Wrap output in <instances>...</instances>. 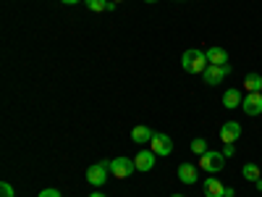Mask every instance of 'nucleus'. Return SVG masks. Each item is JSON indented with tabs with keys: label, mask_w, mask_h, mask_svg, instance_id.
Instances as JSON below:
<instances>
[{
	"label": "nucleus",
	"mask_w": 262,
	"mask_h": 197,
	"mask_svg": "<svg viewBox=\"0 0 262 197\" xmlns=\"http://www.w3.org/2000/svg\"><path fill=\"white\" fill-rule=\"evenodd\" d=\"M207 61H210L212 66H226V63H228V53H226L223 48H217V45H215V48L207 50Z\"/></svg>",
	"instance_id": "obj_14"
},
{
	"label": "nucleus",
	"mask_w": 262,
	"mask_h": 197,
	"mask_svg": "<svg viewBox=\"0 0 262 197\" xmlns=\"http://www.w3.org/2000/svg\"><path fill=\"white\" fill-rule=\"evenodd\" d=\"M37 197H60V192L58 189H42Z\"/></svg>",
	"instance_id": "obj_20"
},
{
	"label": "nucleus",
	"mask_w": 262,
	"mask_h": 197,
	"mask_svg": "<svg viewBox=\"0 0 262 197\" xmlns=\"http://www.w3.org/2000/svg\"><path fill=\"white\" fill-rule=\"evenodd\" d=\"M60 3H66V6H74V3H79V0H60Z\"/></svg>",
	"instance_id": "obj_22"
},
{
	"label": "nucleus",
	"mask_w": 262,
	"mask_h": 197,
	"mask_svg": "<svg viewBox=\"0 0 262 197\" xmlns=\"http://www.w3.org/2000/svg\"><path fill=\"white\" fill-rule=\"evenodd\" d=\"M84 3H86V8L95 11V13H102V11L111 8V0H84Z\"/></svg>",
	"instance_id": "obj_17"
},
{
	"label": "nucleus",
	"mask_w": 262,
	"mask_h": 197,
	"mask_svg": "<svg viewBox=\"0 0 262 197\" xmlns=\"http://www.w3.org/2000/svg\"><path fill=\"white\" fill-rule=\"evenodd\" d=\"M170 197H184V194H170Z\"/></svg>",
	"instance_id": "obj_26"
},
{
	"label": "nucleus",
	"mask_w": 262,
	"mask_h": 197,
	"mask_svg": "<svg viewBox=\"0 0 262 197\" xmlns=\"http://www.w3.org/2000/svg\"><path fill=\"white\" fill-rule=\"evenodd\" d=\"M113 3H121V0H113Z\"/></svg>",
	"instance_id": "obj_27"
},
{
	"label": "nucleus",
	"mask_w": 262,
	"mask_h": 197,
	"mask_svg": "<svg viewBox=\"0 0 262 197\" xmlns=\"http://www.w3.org/2000/svg\"><path fill=\"white\" fill-rule=\"evenodd\" d=\"M207 66H210V61H207V53H202V50H186L181 55V69L189 74H205Z\"/></svg>",
	"instance_id": "obj_1"
},
{
	"label": "nucleus",
	"mask_w": 262,
	"mask_h": 197,
	"mask_svg": "<svg viewBox=\"0 0 262 197\" xmlns=\"http://www.w3.org/2000/svg\"><path fill=\"white\" fill-rule=\"evenodd\" d=\"M111 161H100V163H92L90 168H86V182H90L92 187H102L107 182V173H111Z\"/></svg>",
	"instance_id": "obj_2"
},
{
	"label": "nucleus",
	"mask_w": 262,
	"mask_h": 197,
	"mask_svg": "<svg viewBox=\"0 0 262 197\" xmlns=\"http://www.w3.org/2000/svg\"><path fill=\"white\" fill-rule=\"evenodd\" d=\"M144 3H158V0H144Z\"/></svg>",
	"instance_id": "obj_25"
},
{
	"label": "nucleus",
	"mask_w": 262,
	"mask_h": 197,
	"mask_svg": "<svg viewBox=\"0 0 262 197\" xmlns=\"http://www.w3.org/2000/svg\"><path fill=\"white\" fill-rule=\"evenodd\" d=\"M254 184H257V192H262V179H259V182H254Z\"/></svg>",
	"instance_id": "obj_23"
},
{
	"label": "nucleus",
	"mask_w": 262,
	"mask_h": 197,
	"mask_svg": "<svg viewBox=\"0 0 262 197\" xmlns=\"http://www.w3.org/2000/svg\"><path fill=\"white\" fill-rule=\"evenodd\" d=\"M242 100H244V95H242V90H236V87L233 90H226V95H223V105L228 111L231 108H242Z\"/></svg>",
	"instance_id": "obj_13"
},
{
	"label": "nucleus",
	"mask_w": 262,
	"mask_h": 197,
	"mask_svg": "<svg viewBox=\"0 0 262 197\" xmlns=\"http://www.w3.org/2000/svg\"><path fill=\"white\" fill-rule=\"evenodd\" d=\"M149 150L155 152V155H170L173 152V140L168 137V134H155L152 137V142H149Z\"/></svg>",
	"instance_id": "obj_7"
},
{
	"label": "nucleus",
	"mask_w": 262,
	"mask_h": 197,
	"mask_svg": "<svg viewBox=\"0 0 262 197\" xmlns=\"http://www.w3.org/2000/svg\"><path fill=\"white\" fill-rule=\"evenodd\" d=\"M0 197H13V187H11L8 182L0 184Z\"/></svg>",
	"instance_id": "obj_19"
},
{
	"label": "nucleus",
	"mask_w": 262,
	"mask_h": 197,
	"mask_svg": "<svg viewBox=\"0 0 262 197\" xmlns=\"http://www.w3.org/2000/svg\"><path fill=\"white\" fill-rule=\"evenodd\" d=\"M179 179H181L184 184H196V179H200L196 166H194V163H181V166H179Z\"/></svg>",
	"instance_id": "obj_11"
},
{
	"label": "nucleus",
	"mask_w": 262,
	"mask_h": 197,
	"mask_svg": "<svg viewBox=\"0 0 262 197\" xmlns=\"http://www.w3.org/2000/svg\"><path fill=\"white\" fill-rule=\"evenodd\" d=\"M259 92H262V90H259Z\"/></svg>",
	"instance_id": "obj_28"
},
{
	"label": "nucleus",
	"mask_w": 262,
	"mask_h": 197,
	"mask_svg": "<svg viewBox=\"0 0 262 197\" xmlns=\"http://www.w3.org/2000/svg\"><path fill=\"white\" fill-rule=\"evenodd\" d=\"M155 152L152 150H139V155L134 158V163H137V171H152L155 168Z\"/></svg>",
	"instance_id": "obj_9"
},
{
	"label": "nucleus",
	"mask_w": 262,
	"mask_h": 197,
	"mask_svg": "<svg viewBox=\"0 0 262 197\" xmlns=\"http://www.w3.org/2000/svg\"><path fill=\"white\" fill-rule=\"evenodd\" d=\"M90 197H105V194H102V192H92Z\"/></svg>",
	"instance_id": "obj_24"
},
{
	"label": "nucleus",
	"mask_w": 262,
	"mask_h": 197,
	"mask_svg": "<svg viewBox=\"0 0 262 197\" xmlns=\"http://www.w3.org/2000/svg\"><path fill=\"white\" fill-rule=\"evenodd\" d=\"M223 166H226V155H223V152L207 150L205 155H200V168H205L207 173H217V171H223Z\"/></svg>",
	"instance_id": "obj_3"
},
{
	"label": "nucleus",
	"mask_w": 262,
	"mask_h": 197,
	"mask_svg": "<svg viewBox=\"0 0 262 197\" xmlns=\"http://www.w3.org/2000/svg\"><path fill=\"white\" fill-rule=\"evenodd\" d=\"M244 87H247V92H259L262 90V76L259 74H247Z\"/></svg>",
	"instance_id": "obj_16"
},
{
	"label": "nucleus",
	"mask_w": 262,
	"mask_h": 197,
	"mask_svg": "<svg viewBox=\"0 0 262 197\" xmlns=\"http://www.w3.org/2000/svg\"><path fill=\"white\" fill-rule=\"evenodd\" d=\"M242 176L249 179V182H259V179H262V166H257V163H244Z\"/></svg>",
	"instance_id": "obj_15"
},
{
	"label": "nucleus",
	"mask_w": 262,
	"mask_h": 197,
	"mask_svg": "<svg viewBox=\"0 0 262 197\" xmlns=\"http://www.w3.org/2000/svg\"><path fill=\"white\" fill-rule=\"evenodd\" d=\"M152 137H155V131L147 129V126H134L131 129V142H137V145H149Z\"/></svg>",
	"instance_id": "obj_10"
},
{
	"label": "nucleus",
	"mask_w": 262,
	"mask_h": 197,
	"mask_svg": "<svg viewBox=\"0 0 262 197\" xmlns=\"http://www.w3.org/2000/svg\"><path fill=\"white\" fill-rule=\"evenodd\" d=\"M238 137H242V124L238 121H226L221 126V142L223 145H233Z\"/></svg>",
	"instance_id": "obj_8"
},
{
	"label": "nucleus",
	"mask_w": 262,
	"mask_h": 197,
	"mask_svg": "<svg viewBox=\"0 0 262 197\" xmlns=\"http://www.w3.org/2000/svg\"><path fill=\"white\" fill-rule=\"evenodd\" d=\"M107 168H111V173H113V176H118V179H126V176H131V173L137 171V163H134V158H126V155H121V158H113Z\"/></svg>",
	"instance_id": "obj_4"
},
{
	"label": "nucleus",
	"mask_w": 262,
	"mask_h": 197,
	"mask_svg": "<svg viewBox=\"0 0 262 197\" xmlns=\"http://www.w3.org/2000/svg\"><path fill=\"white\" fill-rule=\"evenodd\" d=\"M205 197H226V184L217 179H205Z\"/></svg>",
	"instance_id": "obj_12"
},
{
	"label": "nucleus",
	"mask_w": 262,
	"mask_h": 197,
	"mask_svg": "<svg viewBox=\"0 0 262 197\" xmlns=\"http://www.w3.org/2000/svg\"><path fill=\"white\" fill-rule=\"evenodd\" d=\"M228 74H231V66H228V63H226V66H212V63H210L202 76H205V82H207L210 87H215V84H221Z\"/></svg>",
	"instance_id": "obj_5"
},
{
	"label": "nucleus",
	"mask_w": 262,
	"mask_h": 197,
	"mask_svg": "<svg viewBox=\"0 0 262 197\" xmlns=\"http://www.w3.org/2000/svg\"><path fill=\"white\" fill-rule=\"evenodd\" d=\"M221 152H223V155H226V158H231V155H233V152H236V147H233V145H223V150H221Z\"/></svg>",
	"instance_id": "obj_21"
},
{
	"label": "nucleus",
	"mask_w": 262,
	"mask_h": 197,
	"mask_svg": "<svg viewBox=\"0 0 262 197\" xmlns=\"http://www.w3.org/2000/svg\"><path fill=\"white\" fill-rule=\"evenodd\" d=\"M242 111L247 116H259L262 113V92H247L242 100Z\"/></svg>",
	"instance_id": "obj_6"
},
{
	"label": "nucleus",
	"mask_w": 262,
	"mask_h": 197,
	"mask_svg": "<svg viewBox=\"0 0 262 197\" xmlns=\"http://www.w3.org/2000/svg\"><path fill=\"white\" fill-rule=\"evenodd\" d=\"M191 150L196 152V155H205V152H207V140H202V137L191 140Z\"/></svg>",
	"instance_id": "obj_18"
}]
</instances>
